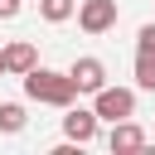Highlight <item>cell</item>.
I'll return each mask as SVG.
<instances>
[{
    "label": "cell",
    "mask_w": 155,
    "mask_h": 155,
    "mask_svg": "<svg viewBox=\"0 0 155 155\" xmlns=\"http://www.w3.org/2000/svg\"><path fill=\"white\" fill-rule=\"evenodd\" d=\"M24 97H29V102H44V107H73L78 82H73V73L34 68V73H24Z\"/></svg>",
    "instance_id": "cell-1"
},
{
    "label": "cell",
    "mask_w": 155,
    "mask_h": 155,
    "mask_svg": "<svg viewBox=\"0 0 155 155\" xmlns=\"http://www.w3.org/2000/svg\"><path fill=\"white\" fill-rule=\"evenodd\" d=\"M116 0H78V29L82 34H107V29H116Z\"/></svg>",
    "instance_id": "cell-2"
},
{
    "label": "cell",
    "mask_w": 155,
    "mask_h": 155,
    "mask_svg": "<svg viewBox=\"0 0 155 155\" xmlns=\"http://www.w3.org/2000/svg\"><path fill=\"white\" fill-rule=\"evenodd\" d=\"M92 107H97V116L102 121H126V116H136V92L131 87H102L97 97H92Z\"/></svg>",
    "instance_id": "cell-3"
},
{
    "label": "cell",
    "mask_w": 155,
    "mask_h": 155,
    "mask_svg": "<svg viewBox=\"0 0 155 155\" xmlns=\"http://www.w3.org/2000/svg\"><path fill=\"white\" fill-rule=\"evenodd\" d=\"M97 126H102L97 107H63V136H68V140L92 145V140H97Z\"/></svg>",
    "instance_id": "cell-4"
},
{
    "label": "cell",
    "mask_w": 155,
    "mask_h": 155,
    "mask_svg": "<svg viewBox=\"0 0 155 155\" xmlns=\"http://www.w3.org/2000/svg\"><path fill=\"white\" fill-rule=\"evenodd\" d=\"M73 82H78V92H87V97H97L102 87H107V63L102 58H92V53H82V58H73Z\"/></svg>",
    "instance_id": "cell-5"
},
{
    "label": "cell",
    "mask_w": 155,
    "mask_h": 155,
    "mask_svg": "<svg viewBox=\"0 0 155 155\" xmlns=\"http://www.w3.org/2000/svg\"><path fill=\"white\" fill-rule=\"evenodd\" d=\"M34 68H39V48H34L29 39L5 44V73H10V78H24V73H34Z\"/></svg>",
    "instance_id": "cell-6"
},
{
    "label": "cell",
    "mask_w": 155,
    "mask_h": 155,
    "mask_svg": "<svg viewBox=\"0 0 155 155\" xmlns=\"http://www.w3.org/2000/svg\"><path fill=\"white\" fill-rule=\"evenodd\" d=\"M107 145H111V155H126V150H140L145 145V131L126 116V121H111V136H107Z\"/></svg>",
    "instance_id": "cell-7"
},
{
    "label": "cell",
    "mask_w": 155,
    "mask_h": 155,
    "mask_svg": "<svg viewBox=\"0 0 155 155\" xmlns=\"http://www.w3.org/2000/svg\"><path fill=\"white\" fill-rule=\"evenodd\" d=\"M78 15V0H39V19L44 24H63Z\"/></svg>",
    "instance_id": "cell-8"
},
{
    "label": "cell",
    "mask_w": 155,
    "mask_h": 155,
    "mask_svg": "<svg viewBox=\"0 0 155 155\" xmlns=\"http://www.w3.org/2000/svg\"><path fill=\"white\" fill-rule=\"evenodd\" d=\"M136 87L155 92V48H136Z\"/></svg>",
    "instance_id": "cell-9"
},
{
    "label": "cell",
    "mask_w": 155,
    "mask_h": 155,
    "mask_svg": "<svg viewBox=\"0 0 155 155\" xmlns=\"http://www.w3.org/2000/svg\"><path fill=\"white\" fill-rule=\"evenodd\" d=\"M24 126H29L24 107H19V102H0V131H5V136H19Z\"/></svg>",
    "instance_id": "cell-10"
},
{
    "label": "cell",
    "mask_w": 155,
    "mask_h": 155,
    "mask_svg": "<svg viewBox=\"0 0 155 155\" xmlns=\"http://www.w3.org/2000/svg\"><path fill=\"white\" fill-rule=\"evenodd\" d=\"M136 48H155V24H140V34H136Z\"/></svg>",
    "instance_id": "cell-11"
},
{
    "label": "cell",
    "mask_w": 155,
    "mask_h": 155,
    "mask_svg": "<svg viewBox=\"0 0 155 155\" xmlns=\"http://www.w3.org/2000/svg\"><path fill=\"white\" fill-rule=\"evenodd\" d=\"M19 15V0H0V19H15Z\"/></svg>",
    "instance_id": "cell-12"
},
{
    "label": "cell",
    "mask_w": 155,
    "mask_h": 155,
    "mask_svg": "<svg viewBox=\"0 0 155 155\" xmlns=\"http://www.w3.org/2000/svg\"><path fill=\"white\" fill-rule=\"evenodd\" d=\"M0 73H5V48H0Z\"/></svg>",
    "instance_id": "cell-13"
}]
</instances>
